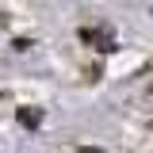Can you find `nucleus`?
<instances>
[{"label":"nucleus","mask_w":153,"mask_h":153,"mask_svg":"<svg viewBox=\"0 0 153 153\" xmlns=\"http://www.w3.org/2000/svg\"><path fill=\"white\" fill-rule=\"evenodd\" d=\"M80 153H103V149H92V146H84V149H80Z\"/></svg>","instance_id":"obj_1"}]
</instances>
